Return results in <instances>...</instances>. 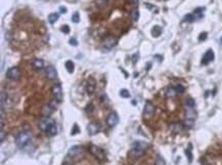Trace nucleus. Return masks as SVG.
<instances>
[{
  "mask_svg": "<svg viewBox=\"0 0 222 165\" xmlns=\"http://www.w3.org/2000/svg\"><path fill=\"white\" fill-rule=\"evenodd\" d=\"M64 67H66V69L69 73H73L75 71V64L72 61H67L66 64H64Z\"/></svg>",
  "mask_w": 222,
  "mask_h": 165,
  "instance_id": "nucleus-20",
  "label": "nucleus"
},
{
  "mask_svg": "<svg viewBox=\"0 0 222 165\" xmlns=\"http://www.w3.org/2000/svg\"><path fill=\"white\" fill-rule=\"evenodd\" d=\"M7 98V93H5L4 90L1 91V109H4V102Z\"/></svg>",
  "mask_w": 222,
  "mask_h": 165,
  "instance_id": "nucleus-28",
  "label": "nucleus"
},
{
  "mask_svg": "<svg viewBox=\"0 0 222 165\" xmlns=\"http://www.w3.org/2000/svg\"><path fill=\"white\" fill-rule=\"evenodd\" d=\"M57 103H59V102H57V100H51V102L49 103V106H50L51 108L53 109V110H55V109H57Z\"/></svg>",
  "mask_w": 222,
  "mask_h": 165,
  "instance_id": "nucleus-37",
  "label": "nucleus"
},
{
  "mask_svg": "<svg viewBox=\"0 0 222 165\" xmlns=\"http://www.w3.org/2000/svg\"><path fill=\"white\" fill-rule=\"evenodd\" d=\"M45 74H46V77L50 80H54L55 78L57 77V69L52 66H48L46 68V71H45Z\"/></svg>",
  "mask_w": 222,
  "mask_h": 165,
  "instance_id": "nucleus-12",
  "label": "nucleus"
},
{
  "mask_svg": "<svg viewBox=\"0 0 222 165\" xmlns=\"http://www.w3.org/2000/svg\"><path fill=\"white\" fill-rule=\"evenodd\" d=\"M83 148L79 147V146H73L69 149L68 156H70L71 158H78L80 156L83 155Z\"/></svg>",
  "mask_w": 222,
  "mask_h": 165,
  "instance_id": "nucleus-5",
  "label": "nucleus"
},
{
  "mask_svg": "<svg viewBox=\"0 0 222 165\" xmlns=\"http://www.w3.org/2000/svg\"><path fill=\"white\" fill-rule=\"evenodd\" d=\"M205 8L203 7H199V8H196L195 11H193V16H196V19H201L203 16V12H204Z\"/></svg>",
  "mask_w": 222,
  "mask_h": 165,
  "instance_id": "nucleus-22",
  "label": "nucleus"
},
{
  "mask_svg": "<svg viewBox=\"0 0 222 165\" xmlns=\"http://www.w3.org/2000/svg\"><path fill=\"white\" fill-rule=\"evenodd\" d=\"M59 20V14H50L48 16V22L53 25L54 23H57V21Z\"/></svg>",
  "mask_w": 222,
  "mask_h": 165,
  "instance_id": "nucleus-23",
  "label": "nucleus"
},
{
  "mask_svg": "<svg viewBox=\"0 0 222 165\" xmlns=\"http://www.w3.org/2000/svg\"><path fill=\"white\" fill-rule=\"evenodd\" d=\"M93 110H94V106L92 104L87 105V107H86V109H85V111L88 113V114H90V113L93 112Z\"/></svg>",
  "mask_w": 222,
  "mask_h": 165,
  "instance_id": "nucleus-35",
  "label": "nucleus"
},
{
  "mask_svg": "<svg viewBox=\"0 0 222 165\" xmlns=\"http://www.w3.org/2000/svg\"><path fill=\"white\" fill-rule=\"evenodd\" d=\"M32 67L34 68L36 71H40L44 68V62L41 59H35L32 63Z\"/></svg>",
  "mask_w": 222,
  "mask_h": 165,
  "instance_id": "nucleus-15",
  "label": "nucleus"
},
{
  "mask_svg": "<svg viewBox=\"0 0 222 165\" xmlns=\"http://www.w3.org/2000/svg\"><path fill=\"white\" fill-rule=\"evenodd\" d=\"M176 90H177L178 93H183L185 89H184V87H183L182 85H177V86H176Z\"/></svg>",
  "mask_w": 222,
  "mask_h": 165,
  "instance_id": "nucleus-38",
  "label": "nucleus"
},
{
  "mask_svg": "<svg viewBox=\"0 0 222 165\" xmlns=\"http://www.w3.org/2000/svg\"><path fill=\"white\" fill-rule=\"evenodd\" d=\"M61 31L62 32V33H64V34H68L69 32H70V27H69L68 25H64L61 28Z\"/></svg>",
  "mask_w": 222,
  "mask_h": 165,
  "instance_id": "nucleus-36",
  "label": "nucleus"
},
{
  "mask_svg": "<svg viewBox=\"0 0 222 165\" xmlns=\"http://www.w3.org/2000/svg\"><path fill=\"white\" fill-rule=\"evenodd\" d=\"M118 43V39L116 37H114V36H109V37H107L105 40H103L102 42V47L103 49H105L107 51L111 50L112 48H114L116 45H117Z\"/></svg>",
  "mask_w": 222,
  "mask_h": 165,
  "instance_id": "nucleus-3",
  "label": "nucleus"
},
{
  "mask_svg": "<svg viewBox=\"0 0 222 165\" xmlns=\"http://www.w3.org/2000/svg\"><path fill=\"white\" fill-rule=\"evenodd\" d=\"M62 165H73V162H72V160H71L70 156H68V157L64 158V162H62Z\"/></svg>",
  "mask_w": 222,
  "mask_h": 165,
  "instance_id": "nucleus-34",
  "label": "nucleus"
},
{
  "mask_svg": "<svg viewBox=\"0 0 222 165\" xmlns=\"http://www.w3.org/2000/svg\"><path fill=\"white\" fill-rule=\"evenodd\" d=\"M53 123H54V121H53L51 118L43 116V118H41V120H40V122H39V127H40V129L42 130L43 132H45V133H46L47 130L49 129V127H50V126L52 125Z\"/></svg>",
  "mask_w": 222,
  "mask_h": 165,
  "instance_id": "nucleus-4",
  "label": "nucleus"
},
{
  "mask_svg": "<svg viewBox=\"0 0 222 165\" xmlns=\"http://www.w3.org/2000/svg\"><path fill=\"white\" fill-rule=\"evenodd\" d=\"M57 133V124H55V122H54V123H53L52 125L49 127V129L47 130L46 134H48L49 136H55Z\"/></svg>",
  "mask_w": 222,
  "mask_h": 165,
  "instance_id": "nucleus-19",
  "label": "nucleus"
},
{
  "mask_svg": "<svg viewBox=\"0 0 222 165\" xmlns=\"http://www.w3.org/2000/svg\"><path fill=\"white\" fill-rule=\"evenodd\" d=\"M0 133H1V138H0V140H1V141H1V143H2V141H4V138H5V133H4V129H3V130H1V131H0Z\"/></svg>",
  "mask_w": 222,
  "mask_h": 165,
  "instance_id": "nucleus-41",
  "label": "nucleus"
},
{
  "mask_svg": "<svg viewBox=\"0 0 222 165\" xmlns=\"http://www.w3.org/2000/svg\"><path fill=\"white\" fill-rule=\"evenodd\" d=\"M207 37H208V33L207 32H202L201 34L199 35V41H205V40L207 39Z\"/></svg>",
  "mask_w": 222,
  "mask_h": 165,
  "instance_id": "nucleus-33",
  "label": "nucleus"
},
{
  "mask_svg": "<svg viewBox=\"0 0 222 165\" xmlns=\"http://www.w3.org/2000/svg\"><path fill=\"white\" fill-rule=\"evenodd\" d=\"M100 100H101V103H107V102H109V100H107V95H105V94L101 95Z\"/></svg>",
  "mask_w": 222,
  "mask_h": 165,
  "instance_id": "nucleus-39",
  "label": "nucleus"
},
{
  "mask_svg": "<svg viewBox=\"0 0 222 165\" xmlns=\"http://www.w3.org/2000/svg\"><path fill=\"white\" fill-rule=\"evenodd\" d=\"M170 129L174 132V133H178V132H181L183 130V126L182 124L180 123H172L170 125Z\"/></svg>",
  "mask_w": 222,
  "mask_h": 165,
  "instance_id": "nucleus-16",
  "label": "nucleus"
},
{
  "mask_svg": "<svg viewBox=\"0 0 222 165\" xmlns=\"http://www.w3.org/2000/svg\"><path fill=\"white\" fill-rule=\"evenodd\" d=\"M6 77L10 80H18L21 77V71L18 67L10 68L6 72Z\"/></svg>",
  "mask_w": 222,
  "mask_h": 165,
  "instance_id": "nucleus-6",
  "label": "nucleus"
},
{
  "mask_svg": "<svg viewBox=\"0 0 222 165\" xmlns=\"http://www.w3.org/2000/svg\"><path fill=\"white\" fill-rule=\"evenodd\" d=\"M166 162L165 160H164V158L162 157V156L158 155L157 156V159H156V165H165Z\"/></svg>",
  "mask_w": 222,
  "mask_h": 165,
  "instance_id": "nucleus-29",
  "label": "nucleus"
},
{
  "mask_svg": "<svg viewBox=\"0 0 222 165\" xmlns=\"http://www.w3.org/2000/svg\"><path fill=\"white\" fill-rule=\"evenodd\" d=\"M105 1H110V0H105Z\"/></svg>",
  "mask_w": 222,
  "mask_h": 165,
  "instance_id": "nucleus-46",
  "label": "nucleus"
},
{
  "mask_svg": "<svg viewBox=\"0 0 222 165\" xmlns=\"http://www.w3.org/2000/svg\"><path fill=\"white\" fill-rule=\"evenodd\" d=\"M32 132L31 131H21L19 133V136L16 138V145L18 146V148L23 149L26 146H28L32 141Z\"/></svg>",
  "mask_w": 222,
  "mask_h": 165,
  "instance_id": "nucleus-2",
  "label": "nucleus"
},
{
  "mask_svg": "<svg viewBox=\"0 0 222 165\" xmlns=\"http://www.w3.org/2000/svg\"><path fill=\"white\" fill-rule=\"evenodd\" d=\"M214 57L215 55L213 52V50L212 49H208L202 59V65H208V64H210L211 62L214 61Z\"/></svg>",
  "mask_w": 222,
  "mask_h": 165,
  "instance_id": "nucleus-9",
  "label": "nucleus"
},
{
  "mask_svg": "<svg viewBox=\"0 0 222 165\" xmlns=\"http://www.w3.org/2000/svg\"><path fill=\"white\" fill-rule=\"evenodd\" d=\"M53 109L51 108L49 105H47V106H44L43 107V109H42V115L44 117H49V115L51 114V113L53 112Z\"/></svg>",
  "mask_w": 222,
  "mask_h": 165,
  "instance_id": "nucleus-18",
  "label": "nucleus"
},
{
  "mask_svg": "<svg viewBox=\"0 0 222 165\" xmlns=\"http://www.w3.org/2000/svg\"><path fill=\"white\" fill-rule=\"evenodd\" d=\"M100 129V125H98L97 123H95V122H91V123H89V125L87 126V130H88L89 136H95L96 133H98Z\"/></svg>",
  "mask_w": 222,
  "mask_h": 165,
  "instance_id": "nucleus-13",
  "label": "nucleus"
},
{
  "mask_svg": "<svg viewBox=\"0 0 222 165\" xmlns=\"http://www.w3.org/2000/svg\"><path fill=\"white\" fill-rule=\"evenodd\" d=\"M152 34L154 37H159V36L162 34V28L160 27V26L156 25L154 28L152 29Z\"/></svg>",
  "mask_w": 222,
  "mask_h": 165,
  "instance_id": "nucleus-21",
  "label": "nucleus"
},
{
  "mask_svg": "<svg viewBox=\"0 0 222 165\" xmlns=\"http://www.w3.org/2000/svg\"><path fill=\"white\" fill-rule=\"evenodd\" d=\"M59 10H61L62 14H66L67 12V8L64 7V6H61V7H59Z\"/></svg>",
  "mask_w": 222,
  "mask_h": 165,
  "instance_id": "nucleus-42",
  "label": "nucleus"
},
{
  "mask_svg": "<svg viewBox=\"0 0 222 165\" xmlns=\"http://www.w3.org/2000/svg\"><path fill=\"white\" fill-rule=\"evenodd\" d=\"M148 148V143L145 141H135L132 146V149L128 152V156L132 158H139L145 153Z\"/></svg>",
  "mask_w": 222,
  "mask_h": 165,
  "instance_id": "nucleus-1",
  "label": "nucleus"
},
{
  "mask_svg": "<svg viewBox=\"0 0 222 165\" xmlns=\"http://www.w3.org/2000/svg\"><path fill=\"white\" fill-rule=\"evenodd\" d=\"M185 155L187 156V159H188V162L190 163L191 161H193V154H191V145L189 143L188 148L187 149H185Z\"/></svg>",
  "mask_w": 222,
  "mask_h": 165,
  "instance_id": "nucleus-24",
  "label": "nucleus"
},
{
  "mask_svg": "<svg viewBox=\"0 0 222 165\" xmlns=\"http://www.w3.org/2000/svg\"><path fill=\"white\" fill-rule=\"evenodd\" d=\"M70 44H72V45L76 46L78 43H77V40L75 39V38H72V39H70Z\"/></svg>",
  "mask_w": 222,
  "mask_h": 165,
  "instance_id": "nucleus-40",
  "label": "nucleus"
},
{
  "mask_svg": "<svg viewBox=\"0 0 222 165\" xmlns=\"http://www.w3.org/2000/svg\"><path fill=\"white\" fill-rule=\"evenodd\" d=\"M89 151H90V153H91L93 156H95L97 159L105 160V153H103L102 149H100V147H97V146H95V145H92V146H90Z\"/></svg>",
  "mask_w": 222,
  "mask_h": 165,
  "instance_id": "nucleus-7",
  "label": "nucleus"
},
{
  "mask_svg": "<svg viewBox=\"0 0 222 165\" xmlns=\"http://www.w3.org/2000/svg\"><path fill=\"white\" fill-rule=\"evenodd\" d=\"M196 106V102L193 98H188L186 100V107H189V108H195Z\"/></svg>",
  "mask_w": 222,
  "mask_h": 165,
  "instance_id": "nucleus-27",
  "label": "nucleus"
},
{
  "mask_svg": "<svg viewBox=\"0 0 222 165\" xmlns=\"http://www.w3.org/2000/svg\"><path fill=\"white\" fill-rule=\"evenodd\" d=\"M132 3L133 4H137V3H138V0H132Z\"/></svg>",
  "mask_w": 222,
  "mask_h": 165,
  "instance_id": "nucleus-43",
  "label": "nucleus"
},
{
  "mask_svg": "<svg viewBox=\"0 0 222 165\" xmlns=\"http://www.w3.org/2000/svg\"><path fill=\"white\" fill-rule=\"evenodd\" d=\"M72 22L73 23L80 22V16H79V12H75V14L72 16Z\"/></svg>",
  "mask_w": 222,
  "mask_h": 165,
  "instance_id": "nucleus-32",
  "label": "nucleus"
},
{
  "mask_svg": "<svg viewBox=\"0 0 222 165\" xmlns=\"http://www.w3.org/2000/svg\"><path fill=\"white\" fill-rule=\"evenodd\" d=\"M178 94L177 90H176V87H169L166 91V96L167 98H175Z\"/></svg>",
  "mask_w": 222,
  "mask_h": 165,
  "instance_id": "nucleus-17",
  "label": "nucleus"
},
{
  "mask_svg": "<svg viewBox=\"0 0 222 165\" xmlns=\"http://www.w3.org/2000/svg\"><path fill=\"white\" fill-rule=\"evenodd\" d=\"M203 165H210V164H209V163H204Z\"/></svg>",
  "mask_w": 222,
  "mask_h": 165,
  "instance_id": "nucleus-45",
  "label": "nucleus"
},
{
  "mask_svg": "<svg viewBox=\"0 0 222 165\" xmlns=\"http://www.w3.org/2000/svg\"><path fill=\"white\" fill-rule=\"evenodd\" d=\"M120 95L124 98H128L129 96H130V93H129L127 89H122V90L120 91Z\"/></svg>",
  "mask_w": 222,
  "mask_h": 165,
  "instance_id": "nucleus-31",
  "label": "nucleus"
},
{
  "mask_svg": "<svg viewBox=\"0 0 222 165\" xmlns=\"http://www.w3.org/2000/svg\"><path fill=\"white\" fill-rule=\"evenodd\" d=\"M154 114H155V106L150 102H146L143 110V116L146 118H150Z\"/></svg>",
  "mask_w": 222,
  "mask_h": 165,
  "instance_id": "nucleus-10",
  "label": "nucleus"
},
{
  "mask_svg": "<svg viewBox=\"0 0 222 165\" xmlns=\"http://www.w3.org/2000/svg\"><path fill=\"white\" fill-rule=\"evenodd\" d=\"M52 94L54 96V98L57 100V102H62V88L61 86V84H54L52 86Z\"/></svg>",
  "mask_w": 222,
  "mask_h": 165,
  "instance_id": "nucleus-8",
  "label": "nucleus"
},
{
  "mask_svg": "<svg viewBox=\"0 0 222 165\" xmlns=\"http://www.w3.org/2000/svg\"><path fill=\"white\" fill-rule=\"evenodd\" d=\"M118 122H119V117H118V115L116 114V113H111V114H110L107 118V125L111 126V127L116 126L118 124Z\"/></svg>",
  "mask_w": 222,
  "mask_h": 165,
  "instance_id": "nucleus-11",
  "label": "nucleus"
},
{
  "mask_svg": "<svg viewBox=\"0 0 222 165\" xmlns=\"http://www.w3.org/2000/svg\"><path fill=\"white\" fill-rule=\"evenodd\" d=\"M139 11L137 9H134L132 12H131V18H132L133 22H137V21L139 20Z\"/></svg>",
  "mask_w": 222,
  "mask_h": 165,
  "instance_id": "nucleus-26",
  "label": "nucleus"
},
{
  "mask_svg": "<svg viewBox=\"0 0 222 165\" xmlns=\"http://www.w3.org/2000/svg\"><path fill=\"white\" fill-rule=\"evenodd\" d=\"M196 21V16H193V14H186V16H184V19H183V22H186V23H193Z\"/></svg>",
  "mask_w": 222,
  "mask_h": 165,
  "instance_id": "nucleus-25",
  "label": "nucleus"
},
{
  "mask_svg": "<svg viewBox=\"0 0 222 165\" xmlns=\"http://www.w3.org/2000/svg\"><path fill=\"white\" fill-rule=\"evenodd\" d=\"M94 90H95V80L93 78H89L86 85V91L89 94H92Z\"/></svg>",
  "mask_w": 222,
  "mask_h": 165,
  "instance_id": "nucleus-14",
  "label": "nucleus"
},
{
  "mask_svg": "<svg viewBox=\"0 0 222 165\" xmlns=\"http://www.w3.org/2000/svg\"><path fill=\"white\" fill-rule=\"evenodd\" d=\"M79 132H80V128H79V126L77 125V123H75L74 126H73V128H72L71 134H72V136H75V134L79 133Z\"/></svg>",
  "mask_w": 222,
  "mask_h": 165,
  "instance_id": "nucleus-30",
  "label": "nucleus"
},
{
  "mask_svg": "<svg viewBox=\"0 0 222 165\" xmlns=\"http://www.w3.org/2000/svg\"><path fill=\"white\" fill-rule=\"evenodd\" d=\"M219 43H220V45H222V36L220 37V39H219Z\"/></svg>",
  "mask_w": 222,
  "mask_h": 165,
  "instance_id": "nucleus-44",
  "label": "nucleus"
}]
</instances>
